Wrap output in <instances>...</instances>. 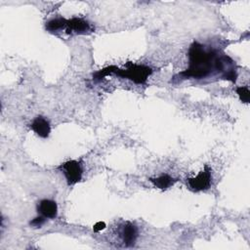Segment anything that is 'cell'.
Returning <instances> with one entry per match:
<instances>
[{
  "label": "cell",
  "mask_w": 250,
  "mask_h": 250,
  "mask_svg": "<svg viewBox=\"0 0 250 250\" xmlns=\"http://www.w3.org/2000/svg\"><path fill=\"white\" fill-rule=\"evenodd\" d=\"M188 66L184 71L172 77L171 82H179L185 79H202L213 73H225L235 67V62L228 55H219L214 49H207L204 45L194 41L188 52Z\"/></svg>",
  "instance_id": "6da1fadb"
},
{
  "label": "cell",
  "mask_w": 250,
  "mask_h": 250,
  "mask_svg": "<svg viewBox=\"0 0 250 250\" xmlns=\"http://www.w3.org/2000/svg\"><path fill=\"white\" fill-rule=\"evenodd\" d=\"M153 69L146 64H137L133 63L131 62H128L126 63L125 68H119L116 66V68L113 71V74L117 75L121 78H126L135 84L141 85L145 84L147 80V78L152 74Z\"/></svg>",
  "instance_id": "7a4b0ae2"
},
{
  "label": "cell",
  "mask_w": 250,
  "mask_h": 250,
  "mask_svg": "<svg viewBox=\"0 0 250 250\" xmlns=\"http://www.w3.org/2000/svg\"><path fill=\"white\" fill-rule=\"evenodd\" d=\"M63 174L68 186H73L81 181L83 175V169L80 161L68 160L63 162L58 167Z\"/></svg>",
  "instance_id": "3957f363"
},
{
  "label": "cell",
  "mask_w": 250,
  "mask_h": 250,
  "mask_svg": "<svg viewBox=\"0 0 250 250\" xmlns=\"http://www.w3.org/2000/svg\"><path fill=\"white\" fill-rule=\"evenodd\" d=\"M211 183H212L211 169L207 165H205L204 169L200 171L195 177L188 178L187 180L188 188L193 192H198V191H203L208 189L211 186Z\"/></svg>",
  "instance_id": "277c9868"
},
{
  "label": "cell",
  "mask_w": 250,
  "mask_h": 250,
  "mask_svg": "<svg viewBox=\"0 0 250 250\" xmlns=\"http://www.w3.org/2000/svg\"><path fill=\"white\" fill-rule=\"evenodd\" d=\"M94 30L92 24L82 18H71L66 21L65 33L67 34H86Z\"/></svg>",
  "instance_id": "5b68a950"
},
{
  "label": "cell",
  "mask_w": 250,
  "mask_h": 250,
  "mask_svg": "<svg viewBox=\"0 0 250 250\" xmlns=\"http://www.w3.org/2000/svg\"><path fill=\"white\" fill-rule=\"evenodd\" d=\"M119 235H120L121 240L125 247L134 246L137 241L138 235H139L138 228L133 223L126 222L121 226Z\"/></svg>",
  "instance_id": "8992f818"
},
{
  "label": "cell",
  "mask_w": 250,
  "mask_h": 250,
  "mask_svg": "<svg viewBox=\"0 0 250 250\" xmlns=\"http://www.w3.org/2000/svg\"><path fill=\"white\" fill-rule=\"evenodd\" d=\"M37 212L46 219H55L58 216L57 202L52 199H41L37 204Z\"/></svg>",
  "instance_id": "52a82bcc"
},
{
  "label": "cell",
  "mask_w": 250,
  "mask_h": 250,
  "mask_svg": "<svg viewBox=\"0 0 250 250\" xmlns=\"http://www.w3.org/2000/svg\"><path fill=\"white\" fill-rule=\"evenodd\" d=\"M31 130L40 138H48L51 133L50 122L43 116H36L30 124Z\"/></svg>",
  "instance_id": "ba28073f"
},
{
  "label": "cell",
  "mask_w": 250,
  "mask_h": 250,
  "mask_svg": "<svg viewBox=\"0 0 250 250\" xmlns=\"http://www.w3.org/2000/svg\"><path fill=\"white\" fill-rule=\"evenodd\" d=\"M149 181L155 188L160 189H167L168 188L172 187L178 180L168 174H161L156 178H150Z\"/></svg>",
  "instance_id": "9c48e42d"
},
{
  "label": "cell",
  "mask_w": 250,
  "mask_h": 250,
  "mask_svg": "<svg viewBox=\"0 0 250 250\" xmlns=\"http://www.w3.org/2000/svg\"><path fill=\"white\" fill-rule=\"evenodd\" d=\"M66 19L62 18V17H59V18H54L51 19L50 21H48L46 22L45 28L47 31L51 32V33H55V32H59L60 30H62L63 28L65 29V25H66Z\"/></svg>",
  "instance_id": "30bf717a"
},
{
  "label": "cell",
  "mask_w": 250,
  "mask_h": 250,
  "mask_svg": "<svg viewBox=\"0 0 250 250\" xmlns=\"http://www.w3.org/2000/svg\"><path fill=\"white\" fill-rule=\"evenodd\" d=\"M116 68V65H108L106 67H104L98 71H96L95 73H93V80L96 81V82H99V81H102L103 79H104L106 76L108 75H111L113 74V71L114 69Z\"/></svg>",
  "instance_id": "8fae6325"
},
{
  "label": "cell",
  "mask_w": 250,
  "mask_h": 250,
  "mask_svg": "<svg viewBox=\"0 0 250 250\" xmlns=\"http://www.w3.org/2000/svg\"><path fill=\"white\" fill-rule=\"evenodd\" d=\"M236 94L239 97V100L242 103L248 104L249 103V99H250V92H249V88L248 86H238L235 89Z\"/></svg>",
  "instance_id": "7c38bea8"
},
{
  "label": "cell",
  "mask_w": 250,
  "mask_h": 250,
  "mask_svg": "<svg viewBox=\"0 0 250 250\" xmlns=\"http://www.w3.org/2000/svg\"><path fill=\"white\" fill-rule=\"evenodd\" d=\"M45 221H46V218H44V217H42V216L39 215L38 217L32 219V220L29 222V225H30L31 227H33V228H41V227L44 225Z\"/></svg>",
  "instance_id": "4fadbf2b"
},
{
  "label": "cell",
  "mask_w": 250,
  "mask_h": 250,
  "mask_svg": "<svg viewBox=\"0 0 250 250\" xmlns=\"http://www.w3.org/2000/svg\"><path fill=\"white\" fill-rule=\"evenodd\" d=\"M105 227H106V225L104 222H98L94 225L93 229H94V231H101V230L104 229Z\"/></svg>",
  "instance_id": "5bb4252c"
}]
</instances>
